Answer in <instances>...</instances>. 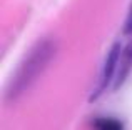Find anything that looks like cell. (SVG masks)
I'll return each instance as SVG.
<instances>
[{
    "label": "cell",
    "instance_id": "obj_1",
    "mask_svg": "<svg viewBox=\"0 0 132 130\" xmlns=\"http://www.w3.org/2000/svg\"><path fill=\"white\" fill-rule=\"evenodd\" d=\"M57 53V42L52 39L39 40L29 52L25 53L13 73L10 75L5 87V100H17L23 95L47 70L48 63L54 60Z\"/></svg>",
    "mask_w": 132,
    "mask_h": 130
},
{
    "label": "cell",
    "instance_id": "obj_2",
    "mask_svg": "<svg viewBox=\"0 0 132 130\" xmlns=\"http://www.w3.org/2000/svg\"><path fill=\"white\" fill-rule=\"evenodd\" d=\"M122 52V45L120 42H116L112 47L109 49L105 59H104L102 68H100V75L97 78V85L92 90L89 97V102H95L105 94L107 90H112L114 80H116V73H117V65H119V57Z\"/></svg>",
    "mask_w": 132,
    "mask_h": 130
},
{
    "label": "cell",
    "instance_id": "obj_3",
    "mask_svg": "<svg viewBox=\"0 0 132 130\" xmlns=\"http://www.w3.org/2000/svg\"><path fill=\"white\" fill-rule=\"evenodd\" d=\"M130 72H132V39L122 47V52H120V57H119V65H117L116 80H114V85H112V92H117L119 88H122V85L129 78Z\"/></svg>",
    "mask_w": 132,
    "mask_h": 130
},
{
    "label": "cell",
    "instance_id": "obj_4",
    "mask_svg": "<svg viewBox=\"0 0 132 130\" xmlns=\"http://www.w3.org/2000/svg\"><path fill=\"white\" fill-rule=\"evenodd\" d=\"M94 128L95 130H124L122 122L112 117H99L94 120Z\"/></svg>",
    "mask_w": 132,
    "mask_h": 130
},
{
    "label": "cell",
    "instance_id": "obj_5",
    "mask_svg": "<svg viewBox=\"0 0 132 130\" xmlns=\"http://www.w3.org/2000/svg\"><path fill=\"white\" fill-rule=\"evenodd\" d=\"M122 33L127 37H132V3L129 7V12H127V17L124 20V27H122Z\"/></svg>",
    "mask_w": 132,
    "mask_h": 130
}]
</instances>
